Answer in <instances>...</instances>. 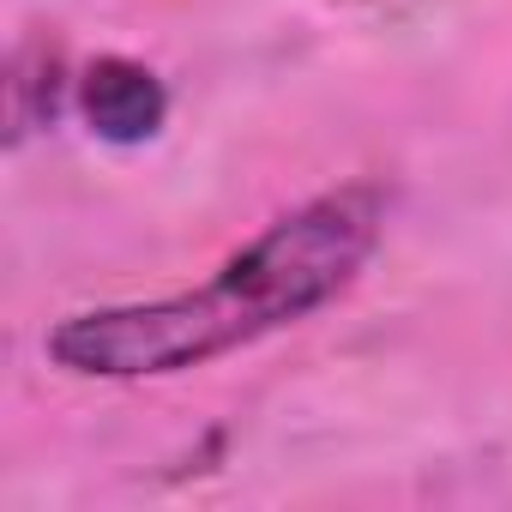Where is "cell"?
Listing matches in <instances>:
<instances>
[{
  "label": "cell",
  "mask_w": 512,
  "mask_h": 512,
  "mask_svg": "<svg viewBox=\"0 0 512 512\" xmlns=\"http://www.w3.org/2000/svg\"><path fill=\"white\" fill-rule=\"evenodd\" d=\"M392 193L380 181H344L296 211L272 217L241 253L163 302L85 308L49 326L43 350L79 380H169L205 368L241 344H260L326 302H338L386 235Z\"/></svg>",
  "instance_id": "6da1fadb"
},
{
  "label": "cell",
  "mask_w": 512,
  "mask_h": 512,
  "mask_svg": "<svg viewBox=\"0 0 512 512\" xmlns=\"http://www.w3.org/2000/svg\"><path fill=\"white\" fill-rule=\"evenodd\" d=\"M79 115L91 121L97 139L109 145H145L169 121V91L145 61L127 55H97L79 73Z\"/></svg>",
  "instance_id": "7a4b0ae2"
},
{
  "label": "cell",
  "mask_w": 512,
  "mask_h": 512,
  "mask_svg": "<svg viewBox=\"0 0 512 512\" xmlns=\"http://www.w3.org/2000/svg\"><path fill=\"white\" fill-rule=\"evenodd\" d=\"M37 61V49H25L19 61H13V145L25 139V133H37V127H49L55 121V109H61V79H49V85H37L61 55L55 49H43V67H31Z\"/></svg>",
  "instance_id": "3957f363"
}]
</instances>
